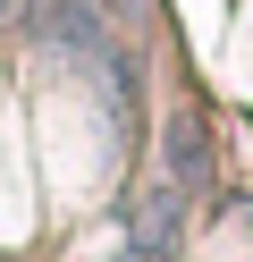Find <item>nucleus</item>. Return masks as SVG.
I'll return each mask as SVG.
<instances>
[{
    "instance_id": "obj_1",
    "label": "nucleus",
    "mask_w": 253,
    "mask_h": 262,
    "mask_svg": "<svg viewBox=\"0 0 253 262\" xmlns=\"http://www.w3.org/2000/svg\"><path fill=\"white\" fill-rule=\"evenodd\" d=\"M202 178H211V119L202 110H169V127H160V186L194 194Z\"/></svg>"
}]
</instances>
